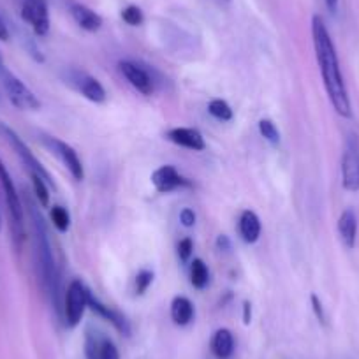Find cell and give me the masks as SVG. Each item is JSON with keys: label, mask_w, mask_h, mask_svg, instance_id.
Returning a JSON list of instances; mask_svg holds the SVG:
<instances>
[{"label": "cell", "mask_w": 359, "mask_h": 359, "mask_svg": "<svg viewBox=\"0 0 359 359\" xmlns=\"http://www.w3.org/2000/svg\"><path fill=\"white\" fill-rule=\"evenodd\" d=\"M151 282H154V271H150V269H141L136 277V294L143 296L151 285Z\"/></svg>", "instance_id": "cell-27"}, {"label": "cell", "mask_w": 359, "mask_h": 359, "mask_svg": "<svg viewBox=\"0 0 359 359\" xmlns=\"http://www.w3.org/2000/svg\"><path fill=\"white\" fill-rule=\"evenodd\" d=\"M326 6L331 13H334L338 8V0H326Z\"/></svg>", "instance_id": "cell-34"}, {"label": "cell", "mask_w": 359, "mask_h": 359, "mask_svg": "<svg viewBox=\"0 0 359 359\" xmlns=\"http://www.w3.org/2000/svg\"><path fill=\"white\" fill-rule=\"evenodd\" d=\"M171 319L176 326H187L194 319V305L185 296H176L171 303Z\"/></svg>", "instance_id": "cell-18"}, {"label": "cell", "mask_w": 359, "mask_h": 359, "mask_svg": "<svg viewBox=\"0 0 359 359\" xmlns=\"http://www.w3.org/2000/svg\"><path fill=\"white\" fill-rule=\"evenodd\" d=\"M151 184H154L155 191L161 194H168V192L176 191V189L191 187V182L187 178L180 175L172 165H161L151 172Z\"/></svg>", "instance_id": "cell-12"}, {"label": "cell", "mask_w": 359, "mask_h": 359, "mask_svg": "<svg viewBox=\"0 0 359 359\" xmlns=\"http://www.w3.org/2000/svg\"><path fill=\"white\" fill-rule=\"evenodd\" d=\"M341 184L348 192L359 191V140L348 136L341 157Z\"/></svg>", "instance_id": "cell-6"}, {"label": "cell", "mask_w": 359, "mask_h": 359, "mask_svg": "<svg viewBox=\"0 0 359 359\" xmlns=\"http://www.w3.org/2000/svg\"><path fill=\"white\" fill-rule=\"evenodd\" d=\"M71 15L72 18H74V22L78 23L83 30H86V32H97V30L102 27L101 16L83 4H76V2H72Z\"/></svg>", "instance_id": "cell-17"}, {"label": "cell", "mask_w": 359, "mask_h": 359, "mask_svg": "<svg viewBox=\"0 0 359 359\" xmlns=\"http://www.w3.org/2000/svg\"><path fill=\"white\" fill-rule=\"evenodd\" d=\"M312 37H313V48H316V57L319 62L320 72H323L324 88L327 92L331 106L334 111L344 118H351L352 108L351 99L347 94V86H345L344 76H341L340 62H338L337 50L331 41L330 32H327L326 25H324L320 16H313L312 18Z\"/></svg>", "instance_id": "cell-1"}, {"label": "cell", "mask_w": 359, "mask_h": 359, "mask_svg": "<svg viewBox=\"0 0 359 359\" xmlns=\"http://www.w3.org/2000/svg\"><path fill=\"white\" fill-rule=\"evenodd\" d=\"M120 72L123 74V78L137 90L143 95H151L155 90V81L150 76V72L144 67H141L140 64L130 60H123L118 64Z\"/></svg>", "instance_id": "cell-10"}, {"label": "cell", "mask_w": 359, "mask_h": 359, "mask_svg": "<svg viewBox=\"0 0 359 359\" xmlns=\"http://www.w3.org/2000/svg\"><path fill=\"white\" fill-rule=\"evenodd\" d=\"M212 352L219 359H229L234 352V337L229 330L215 331L212 337Z\"/></svg>", "instance_id": "cell-20"}, {"label": "cell", "mask_w": 359, "mask_h": 359, "mask_svg": "<svg viewBox=\"0 0 359 359\" xmlns=\"http://www.w3.org/2000/svg\"><path fill=\"white\" fill-rule=\"evenodd\" d=\"M192 250H194V243H192L191 238H184V240L178 243V257L184 262H187L191 259Z\"/></svg>", "instance_id": "cell-28"}, {"label": "cell", "mask_w": 359, "mask_h": 359, "mask_svg": "<svg viewBox=\"0 0 359 359\" xmlns=\"http://www.w3.org/2000/svg\"><path fill=\"white\" fill-rule=\"evenodd\" d=\"M0 227H2V222H0Z\"/></svg>", "instance_id": "cell-35"}, {"label": "cell", "mask_w": 359, "mask_h": 359, "mask_svg": "<svg viewBox=\"0 0 359 359\" xmlns=\"http://www.w3.org/2000/svg\"><path fill=\"white\" fill-rule=\"evenodd\" d=\"M165 137H168L171 143L187 148V150L201 151L206 148L203 134L199 133L198 129H191V127H175V129L168 130Z\"/></svg>", "instance_id": "cell-14"}, {"label": "cell", "mask_w": 359, "mask_h": 359, "mask_svg": "<svg viewBox=\"0 0 359 359\" xmlns=\"http://www.w3.org/2000/svg\"><path fill=\"white\" fill-rule=\"evenodd\" d=\"M50 217L53 226L57 227V231H60V233H67V231L71 229V215H69V212L64 206L55 205L53 208H51Z\"/></svg>", "instance_id": "cell-22"}, {"label": "cell", "mask_w": 359, "mask_h": 359, "mask_svg": "<svg viewBox=\"0 0 359 359\" xmlns=\"http://www.w3.org/2000/svg\"><path fill=\"white\" fill-rule=\"evenodd\" d=\"M180 220H182V224H184L185 227H192V226H194V224H196L194 210H191V208L182 210V213H180Z\"/></svg>", "instance_id": "cell-29"}, {"label": "cell", "mask_w": 359, "mask_h": 359, "mask_svg": "<svg viewBox=\"0 0 359 359\" xmlns=\"http://www.w3.org/2000/svg\"><path fill=\"white\" fill-rule=\"evenodd\" d=\"M240 234L247 243H255L261 236V220L252 210H245L240 217Z\"/></svg>", "instance_id": "cell-19"}, {"label": "cell", "mask_w": 359, "mask_h": 359, "mask_svg": "<svg viewBox=\"0 0 359 359\" xmlns=\"http://www.w3.org/2000/svg\"><path fill=\"white\" fill-rule=\"evenodd\" d=\"M0 64H2V62H0Z\"/></svg>", "instance_id": "cell-36"}, {"label": "cell", "mask_w": 359, "mask_h": 359, "mask_svg": "<svg viewBox=\"0 0 359 359\" xmlns=\"http://www.w3.org/2000/svg\"><path fill=\"white\" fill-rule=\"evenodd\" d=\"M9 39V29L6 25V22L0 18V41H8Z\"/></svg>", "instance_id": "cell-32"}, {"label": "cell", "mask_w": 359, "mask_h": 359, "mask_svg": "<svg viewBox=\"0 0 359 359\" xmlns=\"http://www.w3.org/2000/svg\"><path fill=\"white\" fill-rule=\"evenodd\" d=\"M22 18L32 25L37 36H46L50 30V15L44 0H25L22 6Z\"/></svg>", "instance_id": "cell-11"}, {"label": "cell", "mask_w": 359, "mask_h": 359, "mask_svg": "<svg viewBox=\"0 0 359 359\" xmlns=\"http://www.w3.org/2000/svg\"><path fill=\"white\" fill-rule=\"evenodd\" d=\"M29 205L30 219H32L34 227V240H36V255H37V266L41 271V280H43L44 289L50 292L51 296L57 294V266H55L53 248H51L50 236H48V227L44 222L43 215L39 213L37 206L32 201H27Z\"/></svg>", "instance_id": "cell-2"}, {"label": "cell", "mask_w": 359, "mask_h": 359, "mask_svg": "<svg viewBox=\"0 0 359 359\" xmlns=\"http://www.w3.org/2000/svg\"><path fill=\"white\" fill-rule=\"evenodd\" d=\"M122 18L123 22L127 23V25L130 27H137L143 23L144 16H143V11H141L137 6H129V8H126L122 11Z\"/></svg>", "instance_id": "cell-26"}, {"label": "cell", "mask_w": 359, "mask_h": 359, "mask_svg": "<svg viewBox=\"0 0 359 359\" xmlns=\"http://www.w3.org/2000/svg\"><path fill=\"white\" fill-rule=\"evenodd\" d=\"M338 234H340L341 241H344V245L348 250L355 247V238H358V217H355L354 210L347 208L341 212L340 219H338Z\"/></svg>", "instance_id": "cell-16"}, {"label": "cell", "mask_w": 359, "mask_h": 359, "mask_svg": "<svg viewBox=\"0 0 359 359\" xmlns=\"http://www.w3.org/2000/svg\"><path fill=\"white\" fill-rule=\"evenodd\" d=\"M86 359H120L116 345L102 333L88 330L85 334Z\"/></svg>", "instance_id": "cell-9"}, {"label": "cell", "mask_w": 359, "mask_h": 359, "mask_svg": "<svg viewBox=\"0 0 359 359\" xmlns=\"http://www.w3.org/2000/svg\"><path fill=\"white\" fill-rule=\"evenodd\" d=\"M30 178H32L34 192H36L37 201H39L43 206L50 205V192H48V182H46V180H43L41 176H37V175H30Z\"/></svg>", "instance_id": "cell-25"}, {"label": "cell", "mask_w": 359, "mask_h": 359, "mask_svg": "<svg viewBox=\"0 0 359 359\" xmlns=\"http://www.w3.org/2000/svg\"><path fill=\"white\" fill-rule=\"evenodd\" d=\"M72 85L78 88L79 94L85 99L92 102H104L106 101V90L101 85L99 79H95L94 76L86 74V72H74L71 78Z\"/></svg>", "instance_id": "cell-13"}, {"label": "cell", "mask_w": 359, "mask_h": 359, "mask_svg": "<svg viewBox=\"0 0 359 359\" xmlns=\"http://www.w3.org/2000/svg\"><path fill=\"white\" fill-rule=\"evenodd\" d=\"M0 134H2V136H4L6 140H8V143L11 144L13 150L16 151V155H18V157L22 158L23 165H25V168L29 169L30 175L41 176V178H43V180H46L50 187H55V182H53V178H51V176H50V172H48L46 169H44V165L41 164L39 161H37L36 155H34L32 151H30V148L27 147L25 143H23L22 137H20L18 134H16L15 130L11 129V127H8V126H6V123L0 122Z\"/></svg>", "instance_id": "cell-4"}, {"label": "cell", "mask_w": 359, "mask_h": 359, "mask_svg": "<svg viewBox=\"0 0 359 359\" xmlns=\"http://www.w3.org/2000/svg\"><path fill=\"white\" fill-rule=\"evenodd\" d=\"M88 309H92L95 313H99L102 319H106L108 323H111L113 326H115L122 334H126V337H129L130 334L129 320H127L122 313L116 312L115 309H111V306H108V305H104V303L99 302V299L95 298L92 292L88 294Z\"/></svg>", "instance_id": "cell-15"}, {"label": "cell", "mask_w": 359, "mask_h": 359, "mask_svg": "<svg viewBox=\"0 0 359 359\" xmlns=\"http://www.w3.org/2000/svg\"><path fill=\"white\" fill-rule=\"evenodd\" d=\"M43 141L44 144H46V147L50 148L58 158H60L62 164L69 169L72 178L78 180V182H81V180L85 178V169H83L81 161H79L78 154H76V150L71 147V144L64 143V141L58 140V137H51V136H44Z\"/></svg>", "instance_id": "cell-8"}, {"label": "cell", "mask_w": 359, "mask_h": 359, "mask_svg": "<svg viewBox=\"0 0 359 359\" xmlns=\"http://www.w3.org/2000/svg\"><path fill=\"white\" fill-rule=\"evenodd\" d=\"M88 294L90 289L81 280H72L65 292L64 316L65 324L69 327H76L83 319V313L88 309Z\"/></svg>", "instance_id": "cell-5"}, {"label": "cell", "mask_w": 359, "mask_h": 359, "mask_svg": "<svg viewBox=\"0 0 359 359\" xmlns=\"http://www.w3.org/2000/svg\"><path fill=\"white\" fill-rule=\"evenodd\" d=\"M208 111L213 118L220 120V122H229V120L233 118V109H231V106L227 104L226 101H222V99H213L208 104Z\"/></svg>", "instance_id": "cell-23"}, {"label": "cell", "mask_w": 359, "mask_h": 359, "mask_svg": "<svg viewBox=\"0 0 359 359\" xmlns=\"http://www.w3.org/2000/svg\"><path fill=\"white\" fill-rule=\"evenodd\" d=\"M217 245H219V248H222V250H227V248L231 247L229 240H227V236H224V234H220L219 240H217Z\"/></svg>", "instance_id": "cell-33"}, {"label": "cell", "mask_w": 359, "mask_h": 359, "mask_svg": "<svg viewBox=\"0 0 359 359\" xmlns=\"http://www.w3.org/2000/svg\"><path fill=\"white\" fill-rule=\"evenodd\" d=\"M259 133H261V136L264 137L268 143L273 144V147H277V144L280 143V133H278L277 126H275L271 120H261V122H259Z\"/></svg>", "instance_id": "cell-24"}, {"label": "cell", "mask_w": 359, "mask_h": 359, "mask_svg": "<svg viewBox=\"0 0 359 359\" xmlns=\"http://www.w3.org/2000/svg\"><path fill=\"white\" fill-rule=\"evenodd\" d=\"M2 83H4L6 94H8L9 101L13 102V106H16L18 109H39L41 102L39 99L34 95L32 90L25 85L20 78H16L15 74H11L9 71H4L2 74Z\"/></svg>", "instance_id": "cell-7"}, {"label": "cell", "mask_w": 359, "mask_h": 359, "mask_svg": "<svg viewBox=\"0 0 359 359\" xmlns=\"http://www.w3.org/2000/svg\"><path fill=\"white\" fill-rule=\"evenodd\" d=\"M0 185L4 189L6 203H8L9 217H11L13 238H15L16 247L20 248L23 241H25V213H23V205L22 201H20L15 182H13L11 175H9L8 168L4 165L2 158H0Z\"/></svg>", "instance_id": "cell-3"}, {"label": "cell", "mask_w": 359, "mask_h": 359, "mask_svg": "<svg viewBox=\"0 0 359 359\" xmlns=\"http://www.w3.org/2000/svg\"><path fill=\"white\" fill-rule=\"evenodd\" d=\"M310 299H312V309H313V312H316L317 319H319L323 324H326V316H324V309H323V303H320V299L317 298L316 294L310 296Z\"/></svg>", "instance_id": "cell-30"}, {"label": "cell", "mask_w": 359, "mask_h": 359, "mask_svg": "<svg viewBox=\"0 0 359 359\" xmlns=\"http://www.w3.org/2000/svg\"><path fill=\"white\" fill-rule=\"evenodd\" d=\"M191 282L196 289H205L210 282L208 266L203 259H194L191 264Z\"/></svg>", "instance_id": "cell-21"}, {"label": "cell", "mask_w": 359, "mask_h": 359, "mask_svg": "<svg viewBox=\"0 0 359 359\" xmlns=\"http://www.w3.org/2000/svg\"><path fill=\"white\" fill-rule=\"evenodd\" d=\"M252 319V305L248 302L243 303V323L245 324H250Z\"/></svg>", "instance_id": "cell-31"}]
</instances>
